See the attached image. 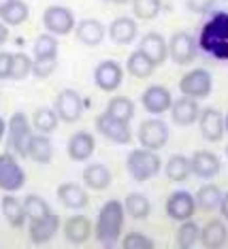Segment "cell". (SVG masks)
<instances>
[{
	"mask_svg": "<svg viewBox=\"0 0 228 249\" xmlns=\"http://www.w3.org/2000/svg\"><path fill=\"white\" fill-rule=\"evenodd\" d=\"M122 79H124V71L115 60L100 62L94 71V81L102 92H115V89L122 86Z\"/></svg>",
	"mask_w": 228,
	"mask_h": 249,
	"instance_id": "cell-12",
	"label": "cell"
},
{
	"mask_svg": "<svg viewBox=\"0 0 228 249\" xmlns=\"http://www.w3.org/2000/svg\"><path fill=\"white\" fill-rule=\"evenodd\" d=\"M34 55L37 58H51V55H58V38L54 35H41L34 41Z\"/></svg>",
	"mask_w": 228,
	"mask_h": 249,
	"instance_id": "cell-40",
	"label": "cell"
},
{
	"mask_svg": "<svg viewBox=\"0 0 228 249\" xmlns=\"http://www.w3.org/2000/svg\"><path fill=\"white\" fill-rule=\"evenodd\" d=\"M194 200H196V207L205 209V211H213L215 207H220L222 192H220L218 185L207 183V185H203V188H198Z\"/></svg>",
	"mask_w": 228,
	"mask_h": 249,
	"instance_id": "cell-33",
	"label": "cell"
},
{
	"mask_svg": "<svg viewBox=\"0 0 228 249\" xmlns=\"http://www.w3.org/2000/svg\"><path fill=\"white\" fill-rule=\"evenodd\" d=\"M109 36L117 45H130L136 38V21L130 18H117L109 26Z\"/></svg>",
	"mask_w": 228,
	"mask_h": 249,
	"instance_id": "cell-25",
	"label": "cell"
},
{
	"mask_svg": "<svg viewBox=\"0 0 228 249\" xmlns=\"http://www.w3.org/2000/svg\"><path fill=\"white\" fill-rule=\"evenodd\" d=\"M32 72V60L28 58L24 52L13 53V62H11V77L13 81H21Z\"/></svg>",
	"mask_w": 228,
	"mask_h": 249,
	"instance_id": "cell-38",
	"label": "cell"
},
{
	"mask_svg": "<svg viewBox=\"0 0 228 249\" xmlns=\"http://www.w3.org/2000/svg\"><path fill=\"white\" fill-rule=\"evenodd\" d=\"M139 143L145 149L160 151L169 143V126L158 117H150L139 128Z\"/></svg>",
	"mask_w": 228,
	"mask_h": 249,
	"instance_id": "cell-7",
	"label": "cell"
},
{
	"mask_svg": "<svg viewBox=\"0 0 228 249\" xmlns=\"http://www.w3.org/2000/svg\"><path fill=\"white\" fill-rule=\"evenodd\" d=\"M102 2H109V4H126L128 0H102Z\"/></svg>",
	"mask_w": 228,
	"mask_h": 249,
	"instance_id": "cell-50",
	"label": "cell"
},
{
	"mask_svg": "<svg viewBox=\"0 0 228 249\" xmlns=\"http://www.w3.org/2000/svg\"><path fill=\"white\" fill-rule=\"evenodd\" d=\"M4 132H7V124H4V120H2V117H0V141H2Z\"/></svg>",
	"mask_w": 228,
	"mask_h": 249,
	"instance_id": "cell-48",
	"label": "cell"
},
{
	"mask_svg": "<svg viewBox=\"0 0 228 249\" xmlns=\"http://www.w3.org/2000/svg\"><path fill=\"white\" fill-rule=\"evenodd\" d=\"M43 26L47 28V32L54 36L71 35V32L75 30V15L71 13V9L51 4L43 13Z\"/></svg>",
	"mask_w": 228,
	"mask_h": 249,
	"instance_id": "cell-6",
	"label": "cell"
},
{
	"mask_svg": "<svg viewBox=\"0 0 228 249\" xmlns=\"http://www.w3.org/2000/svg\"><path fill=\"white\" fill-rule=\"evenodd\" d=\"M198 126H201V134L209 143H218L224 137V117L218 109H203L198 113Z\"/></svg>",
	"mask_w": 228,
	"mask_h": 249,
	"instance_id": "cell-14",
	"label": "cell"
},
{
	"mask_svg": "<svg viewBox=\"0 0 228 249\" xmlns=\"http://www.w3.org/2000/svg\"><path fill=\"white\" fill-rule=\"evenodd\" d=\"M213 2H215V0H186L188 9H190L192 13H198V15L209 13L211 7H213Z\"/></svg>",
	"mask_w": 228,
	"mask_h": 249,
	"instance_id": "cell-43",
	"label": "cell"
},
{
	"mask_svg": "<svg viewBox=\"0 0 228 249\" xmlns=\"http://www.w3.org/2000/svg\"><path fill=\"white\" fill-rule=\"evenodd\" d=\"M220 211L222 215L228 219V194H222V200H220Z\"/></svg>",
	"mask_w": 228,
	"mask_h": 249,
	"instance_id": "cell-46",
	"label": "cell"
},
{
	"mask_svg": "<svg viewBox=\"0 0 228 249\" xmlns=\"http://www.w3.org/2000/svg\"><path fill=\"white\" fill-rule=\"evenodd\" d=\"M124 226V205L119 200L105 202L98 213V222H96V241L105 247H113L122 234Z\"/></svg>",
	"mask_w": 228,
	"mask_h": 249,
	"instance_id": "cell-1",
	"label": "cell"
},
{
	"mask_svg": "<svg viewBox=\"0 0 228 249\" xmlns=\"http://www.w3.org/2000/svg\"><path fill=\"white\" fill-rule=\"evenodd\" d=\"M124 209L130 217L134 219H147L152 213V202L145 194H139V192H133V194L126 196V202H124Z\"/></svg>",
	"mask_w": 228,
	"mask_h": 249,
	"instance_id": "cell-30",
	"label": "cell"
},
{
	"mask_svg": "<svg viewBox=\"0 0 228 249\" xmlns=\"http://www.w3.org/2000/svg\"><path fill=\"white\" fill-rule=\"evenodd\" d=\"M51 156H54V147H51L47 134H32L30 141H28V158H32L38 164H47Z\"/></svg>",
	"mask_w": 228,
	"mask_h": 249,
	"instance_id": "cell-26",
	"label": "cell"
},
{
	"mask_svg": "<svg viewBox=\"0 0 228 249\" xmlns=\"http://www.w3.org/2000/svg\"><path fill=\"white\" fill-rule=\"evenodd\" d=\"M7 38H9V28H7V24L0 21V45L7 43Z\"/></svg>",
	"mask_w": 228,
	"mask_h": 249,
	"instance_id": "cell-47",
	"label": "cell"
},
{
	"mask_svg": "<svg viewBox=\"0 0 228 249\" xmlns=\"http://www.w3.org/2000/svg\"><path fill=\"white\" fill-rule=\"evenodd\" d=\"M139 52H143L153 66H160V64L167 62L169 45H167V41H164L162 35H158V32H147V35L141 38Z\"/></svg>",
	"mask_w": 228,
	"mask_h": 249,
	"instance_id": "cell-17",
	"label": "cell"
},
{
	"mask_svg": "<svg viewBox=\"0 0 228 249\" xmlns=\"http://www.w3.org/2000/svg\"><path fill=\"white\" fill-rule=\"evenodd\" d=\"M133 11L139 19H153L160 15L162 0H133Z\"/></svg>",
	"mask_w": 228,
	"mask_h": 249,
	"instance_id": "cell-36",
	"label": "cell"
},
{
	"mask_svg": "<svg viewBox=\"0 0 228 249\" xmlns=\"http://www.w3.org/2000/svg\"><path fill=\"white\" fill-rule=\"evenodd\" d=\"M83 113V100L75 89H62L56 98V115L58 120L66 122V124H73L81 117Z\"/></svg>",
	"mask_w": 228,
	"mask_h": 249,
	"instance_id": "cell-11",
	"label": "cell"
},
{
	"mask_svg": "<svg viewBox=\"0 0 228 249\" xmlns=\"http://www.w3.org/2000/svg\"><path fill=\"white\" fill-rule=\"evenodd\" d=\"M153 69H156V66H153L150 58H147L143 52H139V49L130 53L126 60V71L136 79H147L153 72Z\"/></svg>",
	"mask_w": 228,
	"mask_h": 249,
	"instance_id": "cell-31",
	"label": "cell"
},
{
	"mask_svg": "<svg viewBox=\"0 0 228 249\" xmlns=\"http://www.w3.org/2000/svg\"><path fill=\"white\" fill-rule=\"evenodd\" d=\"M34 128L41 134H51L58 128V115L51 109H38L34 113Z\"/></svg>",
	"mask_w": 228,
	"mask_h": 249,
	"instance_id": "cell-37",
	"label": "cell"
},
{
	"mask_svg": "<svg viewBox=\"0 0 228 249\" xmlns=\"http://www.w3.org/2000/svg\"><path fill=\"white\" fill-rule=\"evenodd\" d=\"M224 130H226V132H228V115L224 117Z\"/></svg>",
	"mask_w": 228,
	"mask_h": 249,
	"instance_id": "cell-51",
	"label": "cell"
},
{
	"mask_svg": "<svg viewBox=\"0 0 228 249\" xmlns=\"http://www.w3.org/2000/svg\"><path fill=\"white\" fill-rule=\"evenodd\" d=\"M211 89H213V79L207 69H194V71L186 72L179 81V92L194 100L207 98L211 94Z\"/></svg>",
	"mask_w": 228,
	"mask_h": 249,
	"instance_id": "cell-4",
	"label": "cell"
},
{
	"mask_svg": "<svg viewBox=\"0 0 228 249\" xmlns=\"http://www.w3.org/2000/svg\"><path fill=\"white\" fill-rule=\"evenodd\" d=\"M0 209H2V215H4V219H7L9 226H13V228H21V226H24V222H26L24 205L13 196V192H9V194L2 198Z\"/></svg>",
	"mask_w": 228,
	"mask_h": 249,
	"instance_id": "cell-27",
	"label": "cell"
},
{
	"mask_svg": "<svg viewBox=\"0 0 228 249\" xmlns=\"http://www.w3.org/2000/svg\"><path fill=\"white\" fill-rule=\"evenodd\" d=\"M160 166H162V162L158 158V154L152 149H145V147L143 149H133L126 160V168H128L130 177L134 181H139V183L153 179L160 173Z\"/></svg>",
	"mask_w": 228,
	"mask_h": 249,
	"instance_id": "cell-2",
	"label": "cell"
},
{
	"mask_svg": "<svg viewBox=\"0 0 228 249\" xmlns=\"http://www.w3.org/2000/svg\"><path fill=\"white\" fill-rule=\"evenodd\" d=\"M190 171L201 179H211L220 173V158L211 151H196L190 158Z\"/></svg>",
	"mask_w": 228,
	"mask_h": 249,
	"instance_id": "cell-19",
	"label": "cell"
},
{
	"mask_svg": "<svg viewBox=\"0 0 228 249\" xmlns=\"http://www.w3.org/2000/svg\"><path fill=\"white\" fill-rule=\"evenodd\" d=\"M11 62H13V53L0 52V81L11 77Z\"/></svg>",
	"mask_w": 228,
	"mask_h": 249,
	"instance_id": "cell-44",
	"label": "cell"
},
{
	"mask_svg": "<svg viewBox=\"0 0 228 249\" xmlns=\"http://www.w3.org/2000/svg\"><path fill=\"white\" fill-rule=\"evenodd\" d=\"M169 45V55L173 58L175 64L179 66H186L190 62H194V55H196V41L190 32L186 30H179L171 36Z\"/></svg>",
	"mask_w": 228,
	"mask_h": 249,
	"instance_id": "cell-9",
	"label": "cell"
},
{
	"mask_svg": "<svg viewBox=\"0 0 228 249\" xmlns=\"http://www.w3.org/2000/svg\"><path fill=\"white\" fill-rule=\"evenodd\" d=\"M196 211V200L190 192H173L167 200V213L171 219L175 222H186V219H192V215Z\"/></svg>",
	"mask_w": 228,
	"mask_h": 249,
	"instance_id": "cell-13",
	"label": "cell"
},
{
	"mask_svg": "<svg viewBox=\"0 0 228 249\" xmlns=\"http://www.w3.org/2000/svg\"><path fill=\"white\" fill-rule=\"evenodd\" d=\"M56 69H58V55H51V58H37L32 62V75L37 79L51 77Z\"/></svg>",
	"mask_w": 228,
	"mask_h": 249,
	"instance_id": "cell-41",
	"label": "cell"
},
{
	"mask_svg": "<svg viewBox=\"0 0 228 249\" xmlns=\"http://www.w3.org/2000/svg\"><path fill=\"white\" fill-rule=\"evenodd\" d=\"M141 103H143L145 111L152 115H162L171 109L173 105V96L164 86H150L141 96Z\"/></svg>",
	"mask_w": 228,
	"mask_h": 249,
	"instance_id": "cell-15",
	"label": "cell"
},
{
	"mask_svg": "<svg viewBox=\"0 0 228 249\" xmlns=\"http://www.w3.org/2000/svg\"><path fill=\"white\" fill-rule=\"evenodd\" d=\"M58 198L60 202L66 209H73V211H79V209L88 207V192H85L81 185L77 183H62L58 188Z\"/></svg>",
	"mask_w": 228,
	"mask_h": 249,
	"instance_id": "cell-21",
	"label": "cell"
},
{
	"mask_svg": "<svg viewBox=\"0 0 228 249\" xmlns=\"http://www.w3.org/2000/svg\"><path fill=\"white\" fill-rule=\"evenodd\" d=\"M198 236H201V228L196 226V222L186 219V222H181L177 230V245L181 249H190L198 243Z\"/></svg>",
	"mask_w": 228,
	"mask_h": 249,
	"instance_id": "cell-35",
	"label": "cell"
},
{
	"mask_svg": "<svg viewBox=\"0 0 228 249\" xmlns=\"http://www.w3.org/2000/svg\"><path fill=\"white\" fill-rule=\"evenodd\" d=\"M228 239V230L222 219H211V222H207L201 228V236H198V241L203 243L207 249H218L226 243Z\"/></svg>",
	"mask_w": 228,
	"mask_h": 249,
	"instance_id": "cell-22",
	"label": "cell"
},
{
	"mask_svg": "<svg viewBox=\"0 0 228 249\" xmlns=\"http://www.w3.org/2000/svg\"><path fill=\"white\" fill-rule=\"evenodd\" d=\"M30 137H32V130L26 115L19 111L13 113L7 124V139H9L11 151L21 158H28V141H30Z\"/></svg>",
	"mask_w": 228,
	"mask_h": 249,
	"instance_id": "cell-3",
	"label": "cell"
},
{
	"mask_svg": "<svg viewBox=\"0 0 228 249\" xmlns=\"http://www.w3.org/2000/svg\"><path fill=\"white\" fill-rule=\"evenodd\" d=\"M24 211H26L28 219H38V217H45L51 209L41 196L30 194V196H26V200H24Z\"/></svg>",
	"mask_w": 228,
	"mask_h": 249,
	"instance_id": "cell-39",
	"label": "cell"
},
{
	"mask_svg": "<svg viewBox=\"0 0 228 249\" xmlns=\"http://www.w3.org/2000/svg\"><path fill=\"white\" fill-rule=\"evenodd\" d=\"M90 234H92V224H90L88 217H83V215H75V217H71L64 226V236L68 243H73V245H81L90 239Z\"/></svg>",
	"mask_w": 228,
	"mask_h": 249,
	"instance_id": "cell-24",
	"label": "cell"
},
{
	"mask_svg": "<svg viewBox=\"0 0 228 249\" xmlns=\"http://www.w3.org/2000/svg\"><path fill=\"white\" fill-rule=\"evenodd\" d=\"M107 115L115 117V120H122V122H130L134 115V103L126 96H115V98L109 100L107 105Z\"/></svg>",
	"mask_w": 228,
	"mask_h": 249,
	"instance_id": "cell-32",
	"label": "cell"
},
{
	"mask_svg": "<svg viewBox=\"0 0 228 249\" xmlns=\"http://www.w3.org/2000/svg\"><path fill=\"white\" fill-rule=\"evenodd\" d=\"M60 228V217L54 211H49L45 217L30 219V241L37 245L49 243L56 236V232Z\"/></svg>",
	"mask_w": 228,
	"mask_h": 249,
	"instance_id": "cell-16",
	"label": "cell"
},
{
	"mask_svg": "<svg viewBox=\"0 0 228 249\" xmlns=\"http://www.w3.org/2000/svg\"><path fill=\"white\" fill-rule=\"evenodd\" d=\"M26 183V173L15 160L11 151L0 154V190L4 192H17Z\"/></svg>",
	"mask_w": 228,
	"mask_h": 249,
	"instance_id": "cell-5",
	"label": "cell"
},
{
	"mask_svg": "<svg viewBox=\"0 0 228 249\" xmlns=\"http://www.w3.org/2000/svg\"><path fill=\"white\" fill-rule=\"evenodd\" d=\"M11 2H13V0H0V13H2V11H4V9H7V7H9V4H11Z\"/></svg>",
	"mask_w": 228,
	"mask_h": 249,
	"instance_id": "cell-49",
	"label": "cell"
},
{
	"mask_svg": "<svg viewBox=\"0 0 228 249\" xmlns=\"http://www.w3.org/2000/svg\"><path fill=\"white\" fill-rule=\"evenodd\" d=\"M77 38L88 47H96L105 41V26L98 19H83L75 26Z\"/></svg>",
	"mask_w": 228,
	"mask_h": 249,
	"instance_id": "cell-23",
	"label": "cell"
},
{
	"mask_svg": "<svg viewBox=\"0 0 228 249\" xmlns=\"http://www.w3.org/2000/svg\"><path fill=\"white\" fill-rule=\"evenodd\" d=\"M28 15H30V11H28V4L24 0H13V2L0 13V18H2V24H7V26H19L28 19Z\"/></svg>",
	"mask_w": 228,
	"mask_h": 249,
	"instance_id": "cell-34",
	"label": "cell"
},
{
	"mask_svg": "<svg viewBox=\"0 0 228 249\" xmlns=\"http://www.w3.org/2000/svg\"><path fill=\"white\" fill-rule=\"evenodd\" d=\"M222 41H228V13H215L211 19L205 24L203 32H201V38H198L196 45H201L205 52H211L218 43Z\"/></svg>",
	"mask_w": 228,
	"mask_h": 249,
	"instance_id": "cell-8",
	"label": "cell"
},
{
	"mask_svg": "<svg viewBox=\"0 0 228 249\" xmlns=\"http://www.w3.org/2000/svg\"><path fill=\"white\" fill-rule=\"evenodd\" d=\"M83 181L92 190H105L111 185V173L105 164H88L83 168Z\"/></svg>",
	"mask_w": 228,
	"mask_h": 249,
	"instance_id": "cell-28",
	"label": "cell"
},
{
	"mask_svg": "<svg viewBox=\"0 0 228 249\" xmlns=\"http://www.w3.org/2000/svg\"><path fill=\"white\" fill-rule=\"evenodd\" d=\"M96 130L102 134L105 139L113 141V143H119V145H128L133 141V132L128 128V122H122V120H115V117L102 115L96 117Z\"/></svg>",
	"mask_w": 228,
	"mask_h": 249,
	"instance_id": "cell-10",
	"label": "cell"
},
{
	"mask_svg": "<svg viewBox=\"0 0 228 249\" xmlns=\"http://www.w3.org/2000/svg\"><path fill=\"white\" fill-rule=\"evenodd\" d=\"M96 149V141L90 132H75L68 139V156L75 162H85L88 158H92Z\"/></svg>",
	"mask_w": 228,
	"mask_h": 249,
	"instance_id": "cell-20",
	"label": "cell"
},
{
	"mask_svg": "<svg viewBox=\"0 0 228 249\" xmlns=\"http://www.w3.org/2000/svg\"><path fill=\"white\" fill-rule=\"evenodd\" d=\"M124 249H153V241L141 232H130L122 241Z\"/></svg>",
	"mask_w": 228,
	"mask_h": 249,
	"instance_id": "cell-42",
	"label": "cell"
},
{
	"mask_svg": "<svg viewBox=\"0 0 228 249\" xmlns=\"http://www.w3.org/2000/svg\"><path fill=\"white\" fill-rule=\"evenodd\" d=\"M171 117L177 126H192L196 120H198V103L190 96H184V98H177L173 105H171Z\"/></svg>",
	"mask_w": 228,
	"mask_h": 249,
	"instance_id": "cell-18",
	"label": "cell"
},
{
	"mask_svg": "<svg viewBox=\"0 0 228 249\" xmlns=\"http://www.w3.org/2000/svg\"><path fill=\"white\" fill-rule=\"evenodd\" d=\"M209 53H211L213 58H218V60H228V41L218 43Z\"/></svg>",
	"mask_w": 228,
	"mask_h": 249,
	"instance_id": "cell-45",
	"label": "cell"
},
{
	"mask_svg": "<svg viewBox=\"0 0 228 249\" xmlns=\"http://www.w3.org/2000/svg\"><path fill=\"white\" fill-rule=\"evenodd\" d=\"M164 173H167V177L171 181H175V183H181V181H186L192 175V171H190V158H186V156H181V154L171 156L169 162L164 164Z\"/></svg>",
	"mask_w": 228,
	"mask_h": 249,
	"instance_id": "cell-29",
	"label": "cell"
}]
</instances>
